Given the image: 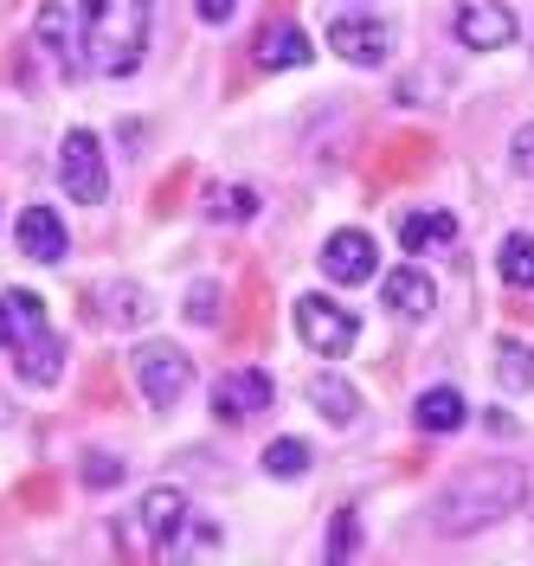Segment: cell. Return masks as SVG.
Segmentation results:
<instances>
[{
  "instance_id": "4316f807",
  "label": "cell",
  "mask_w": 534,
  "mask_h": 566,
  "mask_svg": "<svg viewBox=\"0 0 534 566\" xmlns=\"http://www.w3.org/2000/svg\"><path fill=\"white\" fill-rule=\"evenodd\" d=\"M509 168H515L522 180H534V123L515 129V142H509Z\"/></svg>"
},
{
  "instance_id": "5b68a950",
  "label": "cell",
  "mask_w": 534,
  "mask_h": 566,
  "mask_svg": "<svg viewBox=\"0 0 534 566\" xmlns=\"http://www.w3.org/2000/svg\"><path fill=\"white\" fill-rule=\"evenodd\" d=\"M59 180H65V193H72L77 207H104L109 200L104 142L91 136V129H72V136L59 142Z\"/></svg>"
},
{
  "instance_id": "277c9868",
  "label": "cell",
  "mask_w": 534,
  "mask_h": 566,
  "mask_svg": "<svg viewBox=\"0 0 534 566\" xmlns=\"http://www.w3.org/2000/svg\"><path fill=\"white\" fill-rule=\"evenodd\" d=\"M129 374H136V387L155 412H168L180 392L193 387V360L175 348V342H143V348L129 354Z\"/></svg>"
},
{
  "instance_id": "7c38bea8",
  "label": "cell",
  "mask_w": 534,
  "mask_h": 566,
  "mask_svg": "<svg viewBox=\"0 0 534 566\" xmlns=\"http://www.w3.org/2000/svg\"><path fill=\"white\" fill-rule=\"evenodd\" d=\"M13 239H20V251H27L33 264H65V251H72V232H65V219H59L52 207H39V200L20 212Z\"/></svg>"
},
{
  "instance_id": "e0dca14e",
  "label": "cell",
  "mask_w": 534,
  "mask_h": 566,
  "mask_svg": "<svg viewBox=\"0 0 534 566\" xmlns=\"http://www.w3.org/2000/svg\"><path fill=\"white\" fill-rule=\"evenodd\" d=\"M451 239H458V219H451L444 207L399 212V245L412 251V258H419V251H431V245H451Z\"/></svg>"
},
{
  "instance_id": "9c48e42d",
  "label": "cell",
  "mask_w": 534,
  "mask_h": 566,
  "mask_svg": "<svg viewBox=\"0 0 534 566\" xmlns=\"http://www.w3.org/2000/svg\"><path fill=\"white\" fill-rule=\"evenodd\" d=\"M136 528L148 534V547H155V554H175L180 534L193 528V509H187V495H180V490L161 483V490H148L143 502H136Z\"/></svg>"
},
{
  "instance_id": "6da1fadb",
  "label": "cell",
  "mask_w": 534,
  "mask_h": 566,
  "mask_svg": "<svg viewBox=\"0 0 534 566\" xmlns=\"http://www.w3.org/2000/svg\"><path fill=\"white\" fill-rule=\"evenodd\" d=\"M522 495H528V470L522 463H470L431 495V534L463 541V534L496 528L502 515L522 509Z\"/></svg>"
},
{
  "instance_id": "2e32d148",
  "label": "cell",
  "mask_w": 534,
  "mask_h": 566,
  "mask_svg": "<svg viewBox=\"0 0 534 566\" xmlns=\"http://www.w3.org/2000/svg\"><path fill=\"white\" fill-rule=\"evenodd\" d=\"M91 310H104V322H116V328H136V322H148V290L143 283H97V290H84V316Z\"/></svg>"
},
{
  "instance_id": "cb8c5ba5",
  "label": "cell",
  "mask_w": 534,
  "mask_h": 566,
  "mask_svg": "<svg viewBox=\"0 0 534 566\" xmlns=\"http://www.w3.org/2000/svg\"><path fill=\"white\" fill-rule=\"evenodd\" d=\"M360 554V522H355V509H335V522H328V560L342 566V560H355Z\"/></svg>"
},
{
  "instance_id": "4fadbf2b",
  "label": "cell",
  "mask_w": 534,
  "mask_h": 566,
  "mask_svg": "<svg viewBox=\"0 0 534 566\" xmlns=\"http://www.w3.org/2000/svg\"><path fill=\"white\" fill-rule=\"evenodd\" d=\"M39 45L52 52V65H59V77H84V52H77V13L72 7H39Z\"/></svg>"
},
{
  "instance_id": "44dd1931",
  "label": "cell",
  "mask_w": 534,
  "mask_h": 566,
  "mask_svg": "<svg viewBox=\"0 0 534 566\" xmlns=\"http://www.w3.org/2000/svg\"><path fill=\"white\" fill-rule=\"evenodd\" d=\"M496 387L502 392H534V348L528 342H496Z\"/></svg>"
},
{
  "instance_id": "83f0119b",
  "label": "cell",
  "mask_w": 534,
  "mask_h": 566,
  "mask_svg": "<svg viewBox=\"0 0 534 566\" xmlns=\"http://www.w3.org/2000/svg\"><path fill=\"white\" fill-rule=\"evenodd\" d=\"M193 13H200L207 27H226V20L239 13V0H193Z\"/></svg>"
},
{
  "instance_id": "8992f818",
  "label": "cell",
  "mask_w": 534,
  "mask_h": 566,
  "mask_svg": "<svg viewBox=\"0 0 534 566\" xmlns=\"http://www.w3.org/2000/svg\"><path fill=\"white\" fill-rule=\"evenodd\" d=\"M296 335L322 354V360H342L360 342L355 310H342L335 296H296Z\"/></svg>"
},
{
  "instance_id": "7402d4cb",
  "label": "cell",
  "mask_w": 534,
  "mask_h": 566,
  "mask_svg": "<svg viewBox=\"0 0 534 566\" xmlns=\"http://www.w3.org/2000/svg\"><path fill=\"white\" fill-rule=\"evenodd\" d=\"M207 212H213L219 226H245L251 212H258V187H245V180H226V187H213V193H207Z\"/></svg>"
},
{
  "instance_id": "52a82bcc",
  "label": "cell",
  "mask_w": 534,
  "mask_h": 566,
  "mask_svg": "<svg viewBox=\"0 0 534 566\" xmlns=\"http://www.w3.org/2000/svg\"><path fill=\"white\" fill-rule=\"evenodd\" d=\"M451 33H458L463 52H502V45L522 33V27H515L509 0H458V20H451Z\"/></svg>"
},
{
  "instance_id": "484cf974",
  "label": "cell",
  "mask_w": 534,
  "mask_h": 566,
  "mask_svg": "<svg viewBox=\"0 0 534 566\" xmlns=\"http://www.w3.org/2000/svg\"><path fill=\"white\" fill-rule=\"evenodd\" d=\"M187 322H200V328H213L219 322V283L213 277H200L193 290H187V310H180Z\"/></svg>"
},
{
  "instance_id": "5bb4252c",
  "label": "cell",
  "mask_w": 534,
  "mask_h": 566,
  "mask_svg": "<svg viewBox=\"0 0 534 566\" xmlns=\"http://www.w3.org/2000/svg\"><path fill=\"white\" fill-rule=\"evenodd\" d=\"M251 59H258L264 71H296L303 59H310V39H303L296 20H264L258 39H251Z\"/></svg>"
},
{
  "instance_id": "ffe728a7",
  "label": "cell",
  "mask_w": 534,
  "mask_h": 566,
  "mask_svg": "<svg viewBox=\"0 0 534 566\" xmlns=\"http://www.w3.org/2000/svg\"><path fill=\"white\" fill-rule=\"evenodd\" d=\"M496 271L509 290H534V232H509L496 245Z\"/></svg>"
},
{
  "instance_id": "3957f363",
  "label": "cell",
  "mask_w": 534,
  "mask_h": 566,
  "mask_svg": "<svg viewBox=\"0 0 534 566\" xmlns=\"http://www.w3.org/2000/svg\"><path fill=\"white\" fill-rule=\"evenodd\" d=\"M0 348L13 354V367H20L27 387H52L65 374V342L45 322V303H39L33 290H7L0 296Z\"/></svg>"
},
{
  "instance_id": "603a6c76",
  "label": "cell",
  "mask_w": 534,
  "mask_h": 566,
  "mask_svg": "<svg viewBox=\"0 0 534 566\" xmlns=\"http://www.w3.org/2000/svg\"><path fill=\"white\" fill-rule=\"evenodd\" d=\"M310 444L303 438H278V444H264V476H278V483H290V476H310Z\"/></svg>"
},
{
  "instance_id": "7a4b0ae2",
  "label": "cell",
  "mask_w": 534,
  "mask_h": 566,
  "mask_svg": "<svg viewBox=\"0 0 534 566\" xmlns=\"http://www.w3.org/2000/svg\"><path fill=\"white\" fill-rule=\"evenodd\" d=\"M155 0H77V52L97 77H129L148 52Z\"/></svg>"
},
{
  "instance_id": "d6986e66",
  "label": "cell",
  "mask_w": 534,
  "mask_h": 566,
  "mask_svg": "<svg viewBox=\"0 0 534 566\" xmlns=\"http://www.w3.org/2000/svg\"><path fill=\"white\" fill-rule=\"evenodd\" d=\"M310 406H316L328 424H355L360 419V392L342 380V374H316L310 380Z\"/></svg>"
},
{
  "instance_id": "ba28073f",
  "label": "cell",
  "mask_w": 534,
  "mask_h": 566,
  "mask_svg": "<svg viewBox=\"0 0 534 566\" xmlns=\"http://www.w3.org/2000/svg\"><path fill=\"white\" fill-rule=\"evenodd\" d=\"M213 412H219V424L264 419V412H271V374H264V367H232L213 387Z\"/></svg>"
},
{
  "instance_id": "ac0fdd59",
  "label": "cell",
  "mask_w": 534,
  "mask_h": 566,
  "mask_svg": "<svg viewBox=\"0 0 534 566\" xmlns=\"http://www.w3.org/2000/svg\"><path fill=\"white\" fill-rule=\"evenodd\" d=\"M463 412H470V406H463V392H458V387H426L419 399H412V424H419L426 438H444V431H458Z\"/></svg>"
},
{
  "instance_id": "8fae6325",
  "label": "cell",
  "mask_w": 534,
  "mask_h": 566,
  "mask_svg": "<svg viewBox=\"0 0 534 566\" xmlns=\"http://www.w3.org/2000/svg\"><path fill=\"white\" fill-rule=\"evenodd\" d=\"M374 271H380V264H374V239H367V232H355V226H348V232H335V239L322 245V277L342 283V290L374 283Z\"/></svg>"
},
{
  "instance_id": "30bf717a",
  "label": "cell",
  "mask_w": 534,
  "mask_h": 566,
  "mask_svg": "<svg viewBox=\"0 0 534 566\" xmlns=\"http://www.w3.org/2000/svg\"><path fill=\"white\" fill-rule=\"evenodd\" d=\"M328 45H335L348 65L374 71V65H387L392 59V27L387 20H367V13H342V20L328 27Z\"/></svg>"
},
{
  "instance_id": "d4e9b609",
  "label": "cell",
  "mask_w": 534,
  "mask_h": 566,
  "mask_svg": "<svg viewBox=\"0 0 534 566\" xmlns=\"http://www.w3.org/2000/svg\"><path fill=\"white\" fill-rule=\"evenodd\" d=\"M77 476H84V490H116L123 483V463L109 458V451H84L77 458Z\"/></svg>"
},
{
  "instance_id": "9a60e30c",
  "label": "cell",
  "mask_w": 534,
  "mask_h": 566,
  "mask_svg": "<svg viewBox=\"0 0 534 566\" xmlns=\"http://www.w3.org/2000/svg\"><path fill=\"white\" fill-rule=\"evenodd\" d=\"M380 296H387L392 316H406V322H426L431 310H438V290H431V277H426V271H412V264L387 271V277H380Z\"/></svg>"
}]
</instances>
